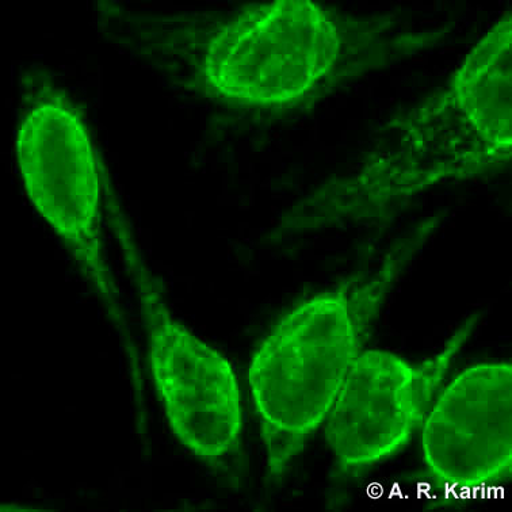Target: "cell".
<instances>
[{
  "label": "cell",
  "instance_id": "obj_7",
  "mask_svg": "<svg viewBox=\"0 0 512 512\" xmlns=\"http://www.w3.org/2000/svg\"><path fill=\"white\" fill-rule=\"evenodd\" d=\"M511 18L504 17L466 56L453 79L458 108L491 148H511Z\"/></svg>",
  "mask_w": 512,
  "mask_h": 512
},
{
  "label": "cell",
  "instance_id": "obj_3",
  "mask_svg": "<svg viewBox=\"0 0 512 512\" xmlns=\"http://www.w3.org/2000/svg\"><path fill=\"white\" fill-rule=\"evenodd\" d=\"M15 156L26 196L124 324L101 235V178L89 129L63 95L34 103L19 122Z\"/></svg>",
  "mask_w": 512,
  "mask_h": 512
},
{
  "label": "cell",
  "instance_id": "obj_2",
  "mask_svg": "<svg viewBox=\"0 0 512 512\" xmlns=\"http://www.w3.org/2000/svg\"><path fill=\"white\" fill-rule=\"evenodd\" d=\"M340 32L311 0H275L217 30L206 48L204 80L228 101L256 108L307 97L338 63Z\"/></svg>",
  "mask_w": 512,
  "mask_h": 512
},
{
  "label": "cell",
  "instance_id": "obj_6",
  "mask_svg": "<svg viewBox=\"0 0 512 512\" xmlns=\"http://www.w3.org/2000/svg\"><path fill=\"white\" fill-rule=\"evenodd\" d=\"M423 464L457 498L458 485L504 479L512 465V366L484 362L458 374L424 422Z\"/></svg>",
  "mask_w": 512,
  "mask_h": 512
},
{
  "label": "cell",
  "instance_id": "obj_1",
  "mask_svg": "<svg viewBox=\"0 0 512 512\" xmlns=\"http://www.w3.org/2000/svg\"><path fill=\"white\" fill-rule=\"evenodd\" d=\"M378 307L376 285L317 293L259 343L248 389L273 479H281L345 384Z\"/></svg>",
  "mask_w": 512,
  "mask_h": 512
},
{
  "label": "cell",
  "instance_id": "obj_5",
  "mask_svg": "<svg viewBox=\"0 0 512 512\" xmlns=\"http://www.w3.org/2000/svg\"><path fill=\"white\" fill-rule=\"evenodd\" d=\"M475 322L469 320L420 364L384 350L359 353L326 420L327 441L340 468H369L410 443Z\"/></svg>",
  "mask_w": 512,
  "mask_h": 512
},
{
  "label": "cell",
  "instance_id": "obj_4",
  "mask_svg": "<svg viewBox=\"0 0 512 512\" xmlns=\"http://www.w3.org/2000/svg\"><path fill=\"white\" fill-rule=\"evenodd\" d=\"M147 328L152 380L175 438L198 460L236 452L243 429L242 393L231 362L183 327L156 292L137 250L122 238Z\"/></svg>",
  "mask_w": 512,
  "mask_h": 512
}]
</instances>
